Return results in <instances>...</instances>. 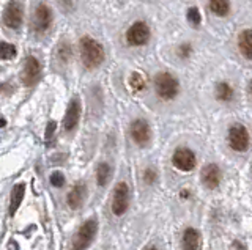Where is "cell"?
I'll return each mask as SVG.
<instances>
[{
    "label": "cell",
    "mask_w": 252,
    "mask_h": 250,
    "mask_svg": "<svg viewBox=\"0 0 252 250\" xmlns=\"http://www.w3.org/2000/svg\"><path fill=\"white\" fill-rule=\"evenodd\" d=\"M81 57L85 68H98L104 60V49L96 40L90 36H84L81 40Z\"/></svg>",
    "instance_id": "cell-1"
},
{
    "label": "cell",
    "mask_w": 252,
    "mask_h": 250,
    "mask_svg": "<svg viewBox=\"0 0 252 250\" xmlns=\"http://www.w3.org/2000/svg\"><path fill=\"white\" fill-rule=\"evenodd\" d=\"M195 154L189 148H178L172 156V164L181 171H191L195 167Z\"/></svg>",
    "instance_id": "cell-9"
},
{
    "label": "cell",
    "mask_w": 252,
    "mask_h": 250,
    "mask_svg": "<svg viewBox=\"0 0 252 250\" xmlns=\"http://www.w3.org/2000/svg\"><path fill=\"white\" fill-rule=\"evenodd\" d=\"M22 21H24V6L21 2L18 0H11L10 3L5 6V11H3V24L8 28H19L22 26Z\"/></svg>",
    "instance_id": "cell-4"
},
{
    "label": "cell",
    "mask_w": 252,
    "mask_h": 250,
    "mask_svg": "<svg viewBox=\"0 0 252 250\" xmlns=\"http://www.w3.org/2000/svg\"><path fill=\"white\" fill-rule=\"evenodd\" d=\"M183 250H200V233L195 228H186L183 233Z\"/></svg>",
    "instance_id": "cell-15"
},
{
    "label": "cell",
    "mask_w": 252,
    "mask_h": 250,
    "mask_svg": "<svg viewBox=\"0 0 252 250\" xmlns=\"http://www.w3.org/2000/svg\"><path fill=\"white\" fill-rule=\"evenodd\" d=\"M85 195H87V187L84 183H79L76 184L73 189H71V192L68 194V206L71 209H79L82 206V203L85 200Z\"/></svg>",
    "instance_id": "cell-14"
},
{
    "label": "cell",
    "mask_w": 252,
    "mask_h": 250,
    "mask_svg": "<svg viewBox=\"0 0 252 250\" xmlns=\"http://www.w3.org/2000/svg\"><path fill=\"white\" fill-rule=\"evenodd\" d=\"M216 95H218L219 101L228 103V101H232V98H233V88L227 82H219L216 87Z\"/></svg>",
    "instance_id": "cell-20"
},
{
    "label": "cell",
    "mask_w": 252,
    "mask_h": 250,
    "mask_svg": "<svg viewBox=\"0 0 252 250\" xmlns=\"http://www.w3.org/2000/svg\"><path fill=\"white\" fill-rule=\"evenodd\" d=\"M16 56V48L10 43L0 41V60H11Z\"/></svg>",
    "instance_id": "cell-22"
},
{
    "label": "cell",
    "mask_w": 252,
    "mask_h": 250,
    "mask_svg": "<svg viewBox=\"0 0 252 250\" xmlns=\"http://www.w3.org/2000/svg\"><path fill=\"white\" fill-rule=\"evenodd\" d=\"M188 21L191 22L192 26H200V22H202V16H200V11H199V8L197 6H191V8L188 10Z\"/></svg>",
    "instance_id": "cell-23"
},
{
    "label": "cell",
    "mask_w": 252,
    "mask_h": 250,
    "mask_svg": "<svg viewBox=\"0 0 252 250\" xmlns=\"http://www.w3.org/2000/svg\"><path fill=\"white\" fill-rule=\"evenodd\" d=\"M191 52H192V48H191L189 44L180 46V49H178V54H180V57H181V58H188L189 56H191Z\"/></svg>",
    "instance_id": "cell-27"
},
{
    "label": "cell",
    "mask_w": 252,
    "mask_h": 250,
    "mask_svg": "<svg viewBox=\"0 0 252 250\" xmlns=\"http://www.w3.org/2000/svg\"><path fill=\"white\" fill-rule=\"evenodd\" d=\"M238 46H240V51H241L243 56L248 60H251L252 58V32L249 28L244 30V32L240 35Z\"/></svg>",
    "instance_id": "cell-17"
},
{
    "label": "cell",
    "mask_w": 252,
    "mask_h": 250,
    "mask_svg": "<svg viewBox=\"0 0 252 250\" xmlns=\"http://www.w3.org/2000/svg\"><path fill=\"white\" fill-rule=\"evenodd\" d=\"M79 116H81V103H79L77 98H74L69 101L65 120H63V128H65V131H73L77 126Z\"/></svg>",
    "instance_id": "cell-12"
},
{
    "label": "cell",
    "mask_w": 252,
    "mask_h": 250,
    "mask_svg": "<svg viewBox=\"0 0 252 250\" xmlns=\"http://www.w3.org/2000/svg\"><path fill=\"white\" fill-rule=\"evenodd\" d=\"M144 179L147 184H153L156 181V171L153 168H147L145 173H144Z\"/></svg>",
    "instance_id": "cell-26"
},
{
    "label": "cell",
    "mask_w": 252,
    "mask_h": 250,
    "mask_svg": "<svg viewBox=\"0 0 252 250\" xmlns=\"http://www.w3.org/2000/svg\"><path fill=\"white\" fill-rule=\"evenodd\" d=\"M202 181L208 189H216L220 181V170L216 164H208L202 171Z\"/></svg>",
    "instance_id": "cell-13"
},
{
    "label": "cell",
    "mask_w": 252,
    "mask_h": 250,
    "mask_svg": "<svg viewBox=\"0 0 252 250\" xmlns=\"http://www.w3.org/2000/svg\"><path fill=\"white\" fill-rule=\"evenodd\" d=\"M150 40V27L145 24V22H136L132 24L128 32H126V41H128L131 46L137 48V46H144L147 44Z\"/></svg>",
    "instance_id": "cell-7"
},
{
    "label": "cell",
    "mask_w": 252,
    "mask_h": 250,
    "mask_svg": "<svg viewBox=\"0 0 252 250\" xmlns=\"http://www.w3.org/2000/svg\"><path fill=\"white\" fill-rule=\"evenodd\" d=\"M71 56H73V54H71V48L68 44H63L62 48L59 49V57L63 60V61H68L69 58H71Z\"/></svg>",
    "instance_id": "cell-25"
},
{
    "label": "cell",
    "mask_w": 252,
    "mask_h": 250,
    "mask_svg": "<svg viewBox=\"0 0 252 250\" xmlns=\"http://www.w3.org/2000/svg\"><path fill=\"white\" fill-rule=\"evenodd\" d=\"M129 205V187L126 183H118L112 198V213L115 216H123Z\"/></svg>",
    "instance_id": "cell-6"
},
{
    "label": "cell",
    "mask_w": 252,
    "mask_h": 250,
    "mask_svg": "<svg viewBox=\"0 0 252 250\" xmlns=\"http://www.w3.org/2000/svg\"><path fill=\"white\" fill-rule=\"evenodd\" d=\"M131 137L139 146H147L152 140V129L145 120H134L131 124Z\"/></svg>",
    "instance_id": "cell-10"
},
{
    "label": "cell",
    "mask_w": 252,
    "mask_h": 250,
    "mask_svg": "<svg viewBox=\"0 0 252 250\" xmlns=\"http://www.w3.org/2000/svg\"><path fill=\"white\" fill-rule=\"evenodd\" d=\"M228 143L230 148L238 153L246 151L249 148V132L243 124H233L228 131Z\"/></svg>",
    "instance_id": "cell-5"
},
{
    "label": "cell",
    "mask_w": 252,
    "mask_h": 250,
    "mask_svg": "<svg viewBox=\"0 0 252 250\" xmlns=\"http://www.w3.org/2000/svg\"><path fill=\"white\" fill-rule=\"evenodd\" d=\"M155 88H156L158 96H159L161 99L172 101L178 96L180 83L172 74L161 73V74H158L156 79H155Z\"/></svg>",
    "instance_id": "cell-2"
},
{
    "label": "cell",
    "mask_w": 252,
    "mask_h": 250,
    "mask_svg": "<svg viewBox=\"0 0 252 250\" xmlns=\"http://www.w3.org/2000/svg\"><path fill=\"white\" fill-rule=\"evenodd\" d=\"M98 231V222L92 219V221L84 222V225L81 226V230L77 231V234L74 236L73 241V250H85L92 244V241L96 236Z\"/></svg>",
    "instance_id": "cell-3"
},
{
    "label": "cell",
    "mask_w": 252,
    "mask_h": 250,
    "mask_svg": "<svg viewBox=\"0 0 252 250\" xmlns=\"http://www.w3.org/2000/svg\"><path fill=\"white\" fill-rule=\"evenodd\" d=\"M210 8L216 16H227L230 11V0H210Z\"/></svg>",
    "instance_id": "cell-19"
},
{
    "label": "cell",
    "mask_w": 252,
    "mask_h": 250,
    "mask_svg": "<svg viewBox=\"0 0 252 250\" xmlns=\"http://www.w3.org/2000/svg\"><path fill=\"white\" fill-rule=\"evenodd\" d=\"M145 83H147V81H145V77L142 76L140 73H132L131 74V79H129V85H131V88L136 91V93H139V91H142L145 88Z\"/></svg>",
    "instance_id": "cell-21"
},
{
    "label": "cell",
    "mask_w": 252,
    "mask_h": 250,
    "mask_svg": "<svg viewBox=\"0 0 252 250\" xmlns=\"http://www.w3.org/2000/svg\"><path fill=\"white\" fill-rule=\"evenodd\" d=\"M5 124H6V121H5L3 118H0V128H3V126H5Z\"/></svg>",
    "instance_id": "cell-29"
},
{
    "label": "cell",
    "mask_w": 252,
    "mask_h": 250,
    "mask_svg": "<svg viewBox=\"0 0 252 250\" xmlns=\"http://www.w3.org/2000/svg\"><path fill=\"white\" fill-rule=\"evenodd\" d=\"M41 76V65L35 57H27L26 63H24V69L21 73V81L26 87H33V85L39 81Z\"/></svg>",
    "instance_id": "cell-8"
},
{
    "label": "cell",
    "mask_w": 252,
    "mask_h": 250,
    "mask_svg": "<svg viewBox=\"0 0 252 250\" xmlns=\"http://www.w3.org/2000/svg\"><path fill=\"white\" fill-rule=\"evenodd\" d=\"M147 250H158V249H156V247H148Z\"/></svg>",
    "instance_id": "cell-30"
},
{
    "label": "cell",
    "mask_w": 252,
    "mask_h": 250,
    "mask_svg": "<svg viewBox=\"0 0 252 250\" xmlns=\"http://www.w3.org/2000/svg\"><path fill=\"white\" fill-rule=\"evenodd\" d=\"M55 121H49V124H47V128H46V140H51L52 134H54V131H55Z\"/></svg>",
    "instance_id": "cell-28"
},
{
    "label": "cell",
    "mask_w": 252,
    "mask_h": 250,
    "mask_svg": "<svg viewBox=\"0 0 252 250\" xmlns=\"http://www.w3.org/2000/svg\"><path fill=\"white\" fill-rule=\"evenodd\" d=\"M51 184L54 187H62L63 184H65V176H63L62 171H54V173L51 175Z\"/></svg>",
    "instance_id": "cell-24"
},
{
    "label": "cell",
    "mask_w": 252,
    "mask_h": 250,
    "mask_svg": "<svg viewBox=\"0 0 252 250\" xmlns=\"http://www.w3.org/2000/svg\"><path fill=\"white\" fill-rule=\"evenodd\" d=\"M110 176H112V168H110L109 164L101 162L98 168H96V183L98 186H106L110 181Z\"/></svg>",
    "instance_id": "cell-18"
},
{
    "label": "cell",
    "mask_w": 252,
    "mask_h": 250,
    "mask_svg": "<svg viewBox=\"0 0 252 250\" xmlns=\"http://www.w3.org/2000/svg\"><path fill=\"white\" fill-rule=\"evenodd\" d=\"M24 194H26V184H16L13 187V191H11V201H10V214L14 216V213L18 211L19 205H21V201L24 198Z\"/></svg>",
    "instance_id": "cell-16"
},
{
    "label": "cell",
    "mask_w": 252,
    "mask_h": 250,
    "mask_svg": "<svg viewBox=\"0 0 252 250\" xmlns=\"http://www.w3.org/2000/svg\"><path fill=\"white\" fill-rule=\"evenodd\" d=\"M52 24V11L47 5L41 3L36 6L33 14V28L36 33H43Z\"/></svg>",
    "instance_id": "cell-11"
}]
</instances>
